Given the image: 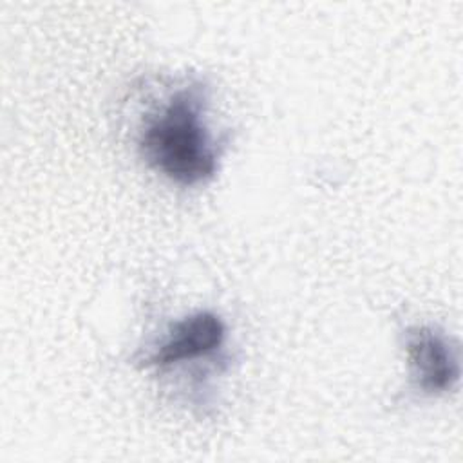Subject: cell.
Masks as SVG:
<instances>
[{
  "label": "cell",
  "mask_w": 463,
  "mask_h": 463,
  "mask_svg": "<svg viewBox=\"0 0 463 463\" xmlns=\"http://www.w3.org/2000/svg\"><path fill=\"white\" fill-rule=\"evenodd\" d=\"M224 324L212 311L192 313L172 326L159 347L143 358L145 367H168L184 360L204 356L221 347Z\"/></svg>",
  "instance_id": "2"
},
{
  "label": "cell",
  "mask_w": 463,
  "mask_h": 463,
  "mask_svg": "<svg viewBox=\"0 0 463 463\" xmlns=\"http://www.w3.org/2000/svg\"><path fill=\"white\" fill-rule=\"evenodd\" d=\"M203 109L201 87H184L146 119L139 134L146 163L179 184L203 183L217 170V150L203 123Z\"/></svg>",
  "instance_id": "1"
},
{
  "label": "cell",
  "mask_w": 463,
  "mask_h": 463,
  "mask_svg": "<svg viewBox=\"0 0 463 463\" xmlns=\"http://www.w3.org/2000/svg\"><path fill=\"white\" fill-rule=\"evenodd\" d=\"M407 353L416 385L423 392L441 394L458 382V360L445 336L432 327H411L407 331Z\"/></svg>",
  "instance_id": "3"
}]
</instances>
